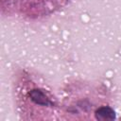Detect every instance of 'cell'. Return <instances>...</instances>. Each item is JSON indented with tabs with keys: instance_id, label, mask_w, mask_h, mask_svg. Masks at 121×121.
Returning a JSON list of instances; mask_svg holds the SVG:
<instances>
[{
	"instance_id": "1",
	"label": "cell",
	"mask_w": 121,
	"mask_h": 121,
	"mask_svg": "<svg viewBox=\"0 0 121 121\" xmlns=\"http://www.w3.org/2000/svg\"><path fill=\"white\" fill-rule=\"evenodd\" d=\"M95 116L97 120H113L115 118V112L109 106H103L95 111Z\"/></svg>"
},
{
	"instance_id": "2",
	"label": "cell",
	"mask_w": 121,
	"mask_h": 121,
	"mask_svg": "<svg viewBox=\"0 0 121 121\" xmlns=\"http://www.w3.org/2000/svg\"><path fill=\"white\" fill-rule=\"evenodd\" d=\"M29 96L31 100L38 104V105H43V106H48L51 105V102L49 101L48 97L41 91L38 89H33L29 92Z\"/></svg>"
}]
</instances>
